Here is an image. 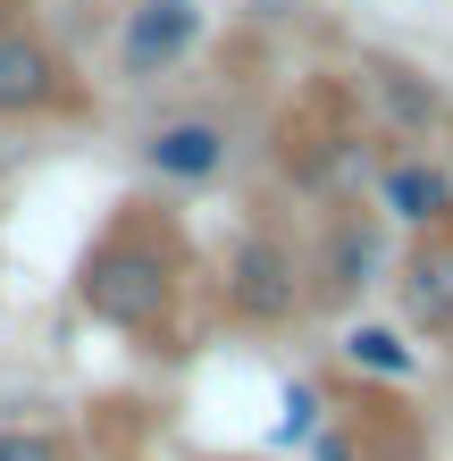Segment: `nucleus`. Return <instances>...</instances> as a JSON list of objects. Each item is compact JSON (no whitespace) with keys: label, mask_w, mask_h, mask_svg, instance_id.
Here are the masks:
<instances>
[{"label":"nucleus","mask_w":453,"mask_h":461,"mask_svg":"<svg viewBox=\"0 0 453 461\" xmlns=\"http://www.w3.org/2000/svg\"><path fill=\"white\" fill-rule=\"evenodd\" d=\"M185 294H194V252L159 202H126L76 260V311L151 352H177Z\"/></svg>","instance_id":"f257e3e1"},{"label":"nucleus","mask_w":453,"mask_h":461,"mask_svg":"<svg viewBox=\"0 0 453 461\" xmlns=\"http://www.w3.org/2000/svg\"><path fill=\"white\" fill-rule=\"evenodd\" d=\"M386 268H394V227L378 219V202H328L319 210V235H311V252H303V277H311V311H361L369 294L386 285Z\"/></svg>","instance_id":"f03ea898"},{"label":"nucleus","mask_w":453,"mask_h":461,"mask_svg":"<svg viewBox=\"0 0 453 461\" xmlns=\"http://www.w3.org/2000/svg\"><path fill=\"white\" fill-rule=\"evenodd\" d=\"M219 311L252 336H277L311 311V277H303V243L285 227H244L219 260Z\"/></svg>","instance_id":"7ed1b4c3"},{"label":"nucleus","mask_w":453,"mask_h":461,"mask_svg":"<svg viewBox=\"0 0 453 461\" xmlns=\"http://www.w3.org/2000/svg\"><path fill=\"white\" fill-rule=\"evenodd\" d=\"M50 118L68 126L93 118V85L34 17L0 9V126H50Z\"/></svg>","instance_id":"20e7f679"},{"label":"nucleus","mask_w":453,"mask_h":461,"mask_svg":"<svg viewBox=\"0 0 453 461\" xmlns=\"http://www.w3.org/2000/svg\"><path fill=\"white\" fill-rule=\"evenodd\" d=\"M378 159H386V134H378V126L328 118V110H311L303 126H285V143H277V168H285V185H294L311 210H328V202H369Z\"/></svg>","instance_id":"39448f33"},{"label":"nucleus","mask_w":453,"mask_h":461,"mask_svg":"<svg viewBox=\"0 0 453 461\" xmlns=\"http://www.w3.org/2000/svg\"><path fill=\"white\" fill-rule=\"evenodd\" d=\"M235 168V118L227 110H177L143 134V176L168 194H210Z\"/></svg>","instance_id":"423d86ee"},{"label":"nucleus","mask_w":453,"mask_h":461,"mask_svg":"<svg viewBox=\"0 0 453 461\" xmlns=\"http://www.w3.org/2000/svg\"><path fill=\"white\" fill-rule=\"evenodd\" d=\"M202 50V0H135L118 25V76L126 85H159Z\"/></svg>","instance_id":"0eeeda50"},{"label":"nucleus","mask_w":453,"mask_h":461,"mask_svg":"<svg viewBox=\"0 0 453 461\" xmlns=\"http://www.w3.org/2000/svg\"><path fill=\"white\" fill-rule=\"evenodd\" d=\"M369 202L403 235H445L453 227V168L437 151H386L378 176H369Z\"/></svg>","instance_id":"6e6552de"},{"label":"nucleus","mask_w":453,"mask_h":461,"mask_svg":"<svg viewBox=\"0 0 453 461\" xmlns=\"http://www.w3.org/2000/svg\"><path fill=\"white\" fill-rule=\"evenodd\" d=\"M386 277H394V311H403V328L453 344V227L445 235H403V252H394Z\"/></svg>","instance_id":"1a4fd4ad"},{"label":"nucleus","mask_w":453,"mask_h":461,"mask_svg":"<svg viewBox=\"0 0 453 461\" xmlns=\"http://www.w3.org/2000/svg\"><path fill=\"white\" fill-rule=\"evenodd\" d=\"M369 110H378V134H394L403 151L437 143V134L453 126L445 85L429 68H412V59H369Z\"/></svg>","instance_id":"9d476101"},{"label":"nucleus","mask_w":453,"mask_h":461,"mask_svg":"<svg viewBox=\"0 0 453 461\" xmlns=\"http://www.w3.org/2000/svg\"><path fill=\"white\" fill-rule=\"evenodd\" d=\"M344 369L378 377V386H403L420 369V344H412V328H394V319H361V328L344 336Z\"/></svg>","instance_id":"9b49d317"},{"label":"nucleus","mask_w":453,"mask_h":461,"mask_svg":"<svg viewBox=\"0 0 453 461\" xmlns=\"http://www.w3.org/2000/svg\"><path fill=\"white\" fill-rule=\"evenodd\" d=\"M0 461H85L68 428H0Z\"/></svg>","instance_id":"f8f14e48"},{"label":"nucleus","mask_w":453,"mask_h":461,"mask_svg":"<svg viewBox=\"0 0 453 461\" xmlns=\"http://www.w3.org/2000/svg\"><path fill=\"white\" fill-rule=\"evenodd\" d=\"M303 445H311V461H369V445H361V437H353V428H344V420H328V428H311Z\"/></svg>","instance_id":"ddd939ff"},{"label":"nucleus","mask_w":453,"mask_h":461,"mask_svg":"<svg viewBox=\"0 0 453 461\" xmlns=\"http://www.w3.org/2000/svg\"><path fill=\"white\" fill-rule=\"evenodd\" d=\"M319 428V394L311 386H285V420H277V445H303Z\"/></svg>","instance_id":"4468645a"},{"label":"nucleus","mask_w":453,"mask_h":461,"mask_svg":"<svg viewBox=\"0 0 453 461\" xmlns=\"http://www.w3.org/2000/svg\"><path fill=\"white\" fill-rule=\"evenodd\" d=\"M210 461H277V453H210Z\"/></svg>","instance_id":"2eb2a0df"}]
</instances>
